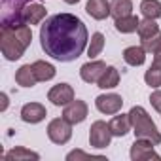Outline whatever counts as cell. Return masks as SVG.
Listing matches in <instances>:
<instances>
[{"instance_id": "cell-1", "label": "cell", "mask_w": 161, "mask_h": 161, "mask_svg": "<svg viewBox=\"0 0 161 161\" xmlns=\"http://www.w3.org/2000/svg\"><path fill=\"white\" fill-rule=\"evenodd\" d=\"M89 34L84 21L72 14H55L40 27V46L55 61L70 63L84 53Z\"/></svg>"}, {"instance_id": "cell-2", "label": "cell", "mask_w": 161, "mask_h": 161, "mask_svg": "<svg viewBox=\"0 0 161 161\" xmlns=\"http://www.w3.org/2000/svg\"><path fill=\"white\" fill-rule=\"evenodd\" d=\"M31 40H32V32L27 23L0 27V49L8 61L21 59L25 49L31 46Z\"/></svg>"}, {"instance_id": "cell-3", "label": "cell", "mask_w": 161, "mask_h": 161, "mask_svg": "<svg viewBox=\"0 0 161 161\" xmlns=\"http://www.w3.org/2000/svg\"><path fill=\"white\" fill-rule=\"evenodd\" d=\"M129 118H131L135 138H146V140H152L153 144H161V133L157 131L155 123L152 121V118L142 106H133L129 112Z\"/></svg>"}, {"instance_id": "cell-4", "label": "cell", "mask_w": 161, "mask_h": 161, "mask_svg": "<svg viewBox=\"0 0 161 161\" xmlns=\"http://www.w3.org/2000/svg\"><path fill=\"white\" fill-rule=\"evenodd\" d=\"M36 0H2L0 2V27L25 23V8Z\"/></svg>"}, {"instance_id": "cell-5", "label": "cell", "mask_w": 161, "mask_h": 161, "mask_svg": "<svg viewBox=\"0 0 161 161\" xmlns=\"http://www.w3.org/2000/svg\"><path fill=\"white\" fill-rule=\"evenodd\" d=\"M47 136L53 144H66L72 138V123L64 118H55L47 125Z\"/></svg>"}, {"instance_id": "cell-6", "label": "cell", "mask_w": 161, "mask_h": 161, "mask_svg": "<svg viewBox=\"0 0 161 161\" xmlns=\"http://www.w3.org/2000/svg\"><path fill=\"white\" fill-rule=\"evenodd\" d=\"M112 129H110V123L99 119L91 125L89 129V144L97 150H103L106 146H110V140H112Z\"/></svg>"}, {"instance_id": "cell-7", "label": "cell", "mask_w": 161, "mask_h": 161, "mask_svg": "<svg viewBox=\"0 0 161 161\" xmlns=\"http://www.w3.org/2000/svg\"><path fill=\"white\" fill-rule=\"evenodd\" d=\"M153 142L152 140H146V138H135L133 146H131V159L133 161H146V159H161L159 153H155L153 150Z\"/></svg>"}, {"instance_id": "cell-8", "label": "cell", "mask_w": 161, "mask_h": 161, "mask_svg": "<svg viewBox=\"0 0 161 161\" xmlns=\"http://www.w3.org/2000/svg\"><path fill=\"white\" fill-rule=\"evenodd\" d=\"M95 106L101 114H106V116H112V114H118L123 106V99L121 95L118 93H106V95H99L95 99Z\"/></svg>"}, {"instance_id": "cell-9", "label": "cell", "mask_w": 161, "mask_h": 161, "mask_svg": "<svg viewBox=\"0 0 161 161\" xmlns=\"http://www.w3.org/2000/svg\"><path fill=\"white\" fill-rule=\"evenodd\" d=\"M47 99L51 101V104L55 106H66L74 101V89L70 84H57L49 89Z\"/></svg>"}, {"instance_id": "cell-10", "label": "cell", "mask_w": 161, "mask_h": 161, "mask_svg": "<svg viewBox=\"0 0 161 161\" xmlns=\"http://www.w3.org/2000/svg\"><path fill=\"white\" fill-rule=\"evenodd\" d=\"M87 112H89L87 104H86L84 101L76 99V101H72L70 104L64 106V110H63V118H64L66 121H70L72 125H76V123H82V121L87 118Z\"/></svg>"}, {"instance_id": "cell-11", "label": "cell", "mask_w": 161, "mask_h": 161, "mask_svg": "<svg viewBox=\"0 0 161 161\" xmlns=\"http://www.w3.org/2000/svg\"><path fill=\"white\" fill-rule=\"evenodd\" d=\"M104 70H106L104 61H93L91 59L89 63H86L82 68H80V76H82V80L86 84H97Z\"/></svg>"}, {"instance_id": "cell-12", "label": "cell", "mask_w": 161, "mask_h": 161, "mask_svg": "<svg viewBox=\"0 0 161 161\" xmlns=\"http://www.w3.org/2000/svg\"><path fill=\"white\" fill-rule=\"evenodd\" d=\"M46 116H47L46 106L40 103H27L21 108V119L25 123H40L42 119H46Z\"/></svg>"}, {"instance_id": "cell-13", "label": "cell", "mask_w": 161, "mask_h": 161, "mask_svg": "<svg viewBox=\"0 0 161 161\" xmlns=\"http://www.w3.org/2000/svg\"><path fill=\"white\" fill-rule=\"evenodd\" d=\"M86 12H87L93 19L103 21V19H106V17L112 14V4L108 2V0H87Z\"/></svg>"}, {"instance_id": "cell-14", "label": "cell", "mask_w": 161, "mask_h": 161, "mask_svg": "<svg viewBox=\"0 0 161 161\" xmlns=\"http://www.w3.org/2000/svg\"><path fill=\"white\" fill-rule=\"evenodd\" d=\"M46 14H47V10L38 2H31L27 8H25V23L27 25H38V23H42L44 19H46Z\"/></svg>"}, {"instance_id": "cell-15", "label": "cell", "mask_w": 161, "mask_h": 161, "mask_svg": "<svg viewBox=\"0 0 161 161\" xmlns=\"http://www.w3.org/2000/svg\"><path fill=\"white\" fill-rule=\"evenodd\" d=\"M131 118L129 114H118L110 119V129H112V135L114 136H125L129 131H131Z\"/></svg>"}, {"instance_id": "cell-16", "label": "cell", "mask_w": 161, "mask_h": 161, "mask_svg": "<svg viewBox=\"0 0 161 161\" xmlns=\"http://www.w3.org/2000/svg\"><path fill=\"white\" fill-rule=\"evenodd\" d=\"M123 61L129 66H140L146 61V49L142 46H129L123 51Z\"/></svg>"}, {"instance_id": "cell-17", "label": "cell", "mask_w": 161, "mask_h": 161, "mask_svg": "<svg viewBox=\"0 0 161 161\" xmlns=\"http://www.w3.org/2000/svg\"><path fill=\"white\" fill-rule=\"evenodd\" d=\"M15 82H17L21 87H32V86H36L38 78H36V74H34L32 64H23V66L15 72Z\"/></svg>"}, {"instance_id": "cell-18", "label": "cell", "mask_w": 161, "mask_h": 161, "mask_svg": "<svg viewBox=\"0 0 161 161\" xmlns=\"http://www.w3.org/2000/svg\"><path fill=\"white\" fill-rule=\"evenodd\" d=\"M118 84H119V70L116 66H106V70L103 72V76L97 82L101 89H114L118 87Z\"/></svg>"}, {"instance_id": "cell-19", "label": "cell", "mask_w": 161, "mask_h": 161, "mask_svg": "<svg viewBox=\"0 0 161 161\" xmlns=\"http://www.w3.org/2000/svg\"><path fill=\"white\" fill-rule=\"evenodd\" d=\"M114 25H116V31L118 32H121V34H131V32H135V31H138V25H140V19L136 17V15H125V17H119V19H116L114 21Z\"/></svg>"}, {"instance_id": "cell-20", "label": "cell", "mask_w": 161, "mask_h": 161, "mask_svg": "<svg viewBox=\"0 0 161 161\" xmlns=\"http://www.w3.org/2000/svg\"><path fill=\"white\" fill-rule=\"evenodd\" d=\"M32 68H34V74L38 78V82H47V80H53L55 78V66L51 63L34 61L32 63Z\"/></svg>"}, {"instance_id": "cell-21", "label": "cell", "mask_w": 161, "mask_h": 161, "mask_svg": "<svg viewBox=\"0 0 161 161\" xmlns=\"http://www.w3.org/2000/svg\"><path fill=\"white\" fill-rule=\"evenodd\" d=\"M4 159L8 161H21V159H40V153L32 152V150H27L23 146H15L12 148L10 152L4 153Z\"/></svg>"}, {"instance_id": "cell-22", "label": "cell", "mask_w": 161, "mask_h": 161, "mask_svg": "<svg viewBox=\"0 0 161 161\" xmlns=\"http://www.w3.org/2000/svg\"><path fill=\"white\" fill-rule=\"evenodd\" d=\"M140 12L148 19H159L161 17V2L159 0H142Z\"/></svg>"}, {"instance_id": "cell-23", "label": "cell", "mask_w": 161, "mask_h": 161, "mask_svg": "<svg viewBox=\"0 0 161 161\" xmlns=\"http://www.w3.org/2000/svg\"><path fill=\"white\" fill-rule=\"evenodd\" d=\"M133 14V2L131 0H114L112 2V17L114 19H119V17H125V15H131Z\"/></svg>"}, {"instance_id": "cell-24", "label": "cell", "mask_w": 161, "mask_h": 161, "mask_svg": "<svg viewBox=\"0 0 161 161\" xmlns=\"http://www.w3.org/2000/svg\"><path fill=\"white\" fill-rule=\"evenodd\" d=\"M136 32H138L140 40H144V38H150V36L157 34V32H159V25L155 23V19H148V17H144V21H140Z\"/></svg>"}, {"instance_id": "cell-25", "label": "cell", "mask_w": 161, "mask_h": 161, "mask_svg": "<svg viewBox=\"0 0 161 161\" xmlns=\"http://www.w3.org/2000/svg\"><path fill=\"white\" fill-rule=\"evenodd\" d=\"M103 49H104V36H103V32H95L91 36V42H89V47H87V57L95 59L97 55H101Z\"/></svg>"}, {"instance_id": "cell-26", "label": "cell", "mask_w": 161, "mask_h": 161, "mask_svg": "<svg viewBox=\"0 0 161 161\" xmlns=\"http://www.w3.org/2000/svg\"><path fill=\"white\" fill-rule=\"evenodd\" d=\"M144 82L150 86V87H161V66H157V64H152L148 70H146V74H144Z\"/></svg>"}, {"instance_id": "cell-27", "label": "cell", "mask_w": 161, "mask_h": 161, "mask_svg": "<svg viewBox=\"0 0 161 161\" xmlns=\"http://www.w3.org/2000/svg\"><path fill=\"white\" fill-rule=\"evenodd\" d=\"M80 159H104V155H93L84 150H72L66 153V161H80Z\"/></svg>"}, {"instance_id": "cell-28", "label": "cell", "mask_w": 161, "mask_h": 161, "mask_svg": "<svg viewBox=\"0 0 161 161\" xmlns=\"http://www.w3.org/2000/svg\"><path fill=\"white\" fill-rule=\"evenodd\" d=\"M159 46H161V31H159L157 34H153V36L142 40V47L146 49V53H153Z\"/></svg>"}, {"instance_id": "cell-29", "label": "cell", "mask_w": 161, "mask_h": 161, "mask_svg": "<svg viewBox=\"0 0 161 161\" xmlns=\"http://www.w3.org/2000/svg\"><path fill=\"white\" fill-rule=\"evenodd\" d=\"M150 103H152L153 110L161 112V89H157V91H153V93L150 95Z\"/></svg>"}, {"instance_id": "cell-30", "label": "cell", "mask_w": 161, "mask_h": 161, "mask_svg": "<svg viewBox=\"0 0 161 161\" xmlns=\"http://www.w3.org/2000/svg\"><path fill=\"white\" fill-rule=\"evenodd\" d=\"M153 64H157V66H161V46L153 51Z\"/></svg>"}, {"instance_id": "cell-31", "label": "cell", "mask_w": 161, "mask_h": 161, "mask_svg": "<svg viewBox=\"0 0 161 161\" xmlns=\"http://www.w3.org/2000/svg\"><path fill=\"white\" fill-rule=\"evenodd\" d=\"M0 101H2V104H0V110L4 112V110L8 108V95H6V93H2V95H0Z\"/></svg>"}, {"instance_id": "cell-32", "label": "cell", "mask_w": 161, "mask_h": 161, "mask_svg": "<svg viewBox=\"0 0 161 161\" xmlns=\"http://www.w3.org/2000/svg\"><path fill=\"white\" fill-rule=\"evenodd\" d=\"M64 2H66V4H78L80 0H64Z\"/></svg>"}]
</instances>
